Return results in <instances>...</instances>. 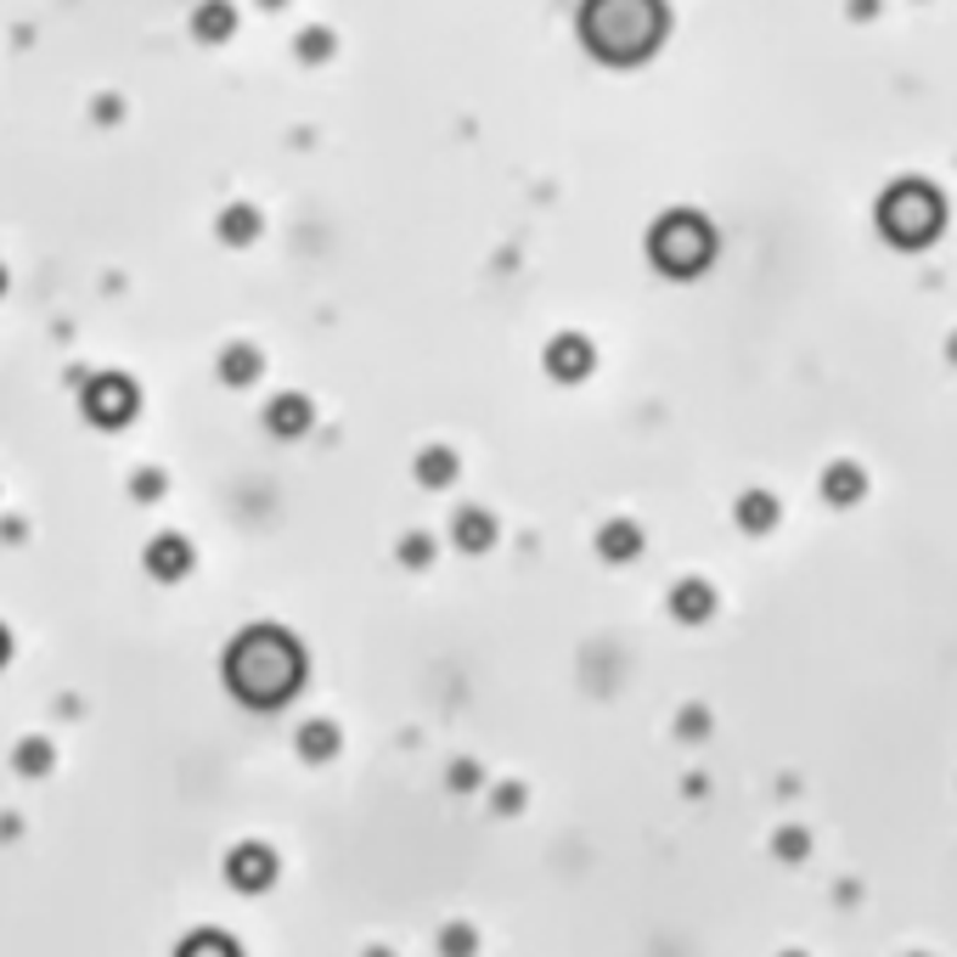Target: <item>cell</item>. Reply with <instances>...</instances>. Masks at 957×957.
<instances>
[{
	"mask_svg": "<svg viewBox=\"0 0 957 957\" xmlns=\"http://www.w3.org/2000/svg\"><path fill=\"white\" fill-rule=\"evenodd\" d=\"M220 231L231 237V243H243V237H254V231H260V220H254V209H231V215L220 220Z\"/></svg>",
	"mask_w": 957,
	"mask_h": 957,
	"instance_id": "e0dca14e",
	"label": "cell"
},
{
	"mask_svg": "<svg viewBox=\"0 0 957 957\" xmlns=\"http://www.w3.org/2000/svg\"><path fill=\"white\" fill-rule=\"evenodd\" d=\"M603 558H637V547H642V536H637V524H608V530H603Z\"/></svg>",
	"mask_w": 957,
	"mask_h": 957,
	"instance_id": "8fae6325",
	"label": "cell"
},
{
	"mask_svg": "<svg viewBox=\"0 0 957 957\" xmlns=\"http://www.w3.org/2000/svg\"><path fill=\"white\" fill-rule=\"evenodd\" d=\"M220 372H226V383H249V377H260V355L249 344H231L226 361H220Z\"/></svg>",
	"mask_w": 957,
	"mask_h": 957,
	"instance_id": "7c38bea8",
	"label": "cell"
},
{
	"mask_svg": "<svg viewBox=\"0 0 957 957\" xmlns=\"http://www.w3.org/2000/svg\"><path fill=\"white\" fill-rule=\"evenodd\" d=\"M823 491H828L834 502H856L861 491H868V479H861V468H850V462H839V468H828V479H823Z\"/></svg>",
	"mask_w": 957,
	"mask_h": 957,
	"instance_id": "30bf717a",
	"label": "cell"
},
{
	"mask_svg": "<svg viewBox=\"0 0 957 957\" xmlns=\"http://www.w3.org/2000/svg\"><path fill=\"white\" fill-rule=\"evenodd\" d=\"M299 648L287 642L282 631H249L243 642L231 648V664H226V676L231 688L243 693L249 704H282L287 693L299 688Z\"/></svg>",
	"mask_w": 957,
	"mask_h": 957,
	"instance_id": "6da1fadb",
	"label": "cell"
},
{
	"mask_svg": "<svg viewBox=\"0 0 957 957\" xmlns=\"http://www.w3.org/2000/svg\"><path fill=\"white\" fill-rule=\"evenodd\" d=\"M547 372L563 377V383H574L581 372H592V344L574 339V332H569V339H558V344H547Z\"/></svg>",
	"mask_w": 957,
	"mask_h": 957,
	"instance_id": "8992f818",
	"label": "cell"
},
{
	"mask_svg": "<svg viewBox=\"0 0 957 957\" xmlns=\"http://www.w3.org/2000/svg\"><path fill=\"white\" fill-rule=\"evenodd\" d=\"M676 614H682V619H704V614H710V586H698V581L676 586Z\"/></svg>",
	"mask_w": 957,
	"mask_h": 957,
	"instance_id": "9a60e30c",
	"label": "cell"
},
{
	"mask_svg": "<svg viewBox=\"0 0 957 957\" xmlns=\"http://www.w3.org/2000/svg\"><path fill=\"white\" fill-rule=\"evenodd\" d=\"M648 249H653V265H659V271H670V276H693V271L710 265L715 237H710V226H704L698 215L682 209V215H664V220L653 226Z\"/></svg>",
	"mask_w": 957,
	"mask_h": 957,
	"instance_id": "7a4b0ae2",
	"label": "cell"
},
{
	"mask_svg": "<svg viewBox=\"0 0 957 957\" xmlns=\"http://www.w3.org/2000/svg\"><path fill=\"white\" fill-rule=\"evenodd\" d=\"M271 428H276V435H282V440H294V435H305V428H310V406H305L299 395H282V400L271 406Z\"/></svg>",
	"mask_w": 957,
	"mask_h": 957,
	"instance_id": "ba28073f",
	"label": "cell"
},
{
	"mask_svg": "<svg viewBox=\"0 0 957 957\" xmlns=\"http://www.w3.org/2000/svg\"><path fill=\"white\" fill-rule=\"evenodd\" d=\"M738 524H744V530H772V524H778V502L772 496H766V491H749L744 502H738Z\"/></svg>",
	"mask_w": 957,
	"mask_h": 957,
	"instance_id": "9c48e42d",
	"label": "cell"
},
{
	"mask_svg": "<svg viewBox=\"0 0 957 957\" xmlns=\"http://www.w3.org/2000/svg\"><path fill=\"white\" fill-rule=\"evenodd\" d=\"M0 659H7V631H0Z\"/></svg>",
	"mask_w": 957,
	"mask_h": 957,
	"instance_id": "d6986e66",
	"label": "cell"
},
{
	"mask_svg": "<svg viewBox=\"0 0 957 957\" xmlns=\"http://www.w3.org/2000/svg\"><path fill=\"white\" fill-rule=\"evenodd\" d=\"M147 569H153V574H164V581H175V574H186V569H191V547H186L180 536H164V541H153V547H147Z\"/></svg>",
	"mask_w": 957,
	"mask_h": 957,
	"instance_id": "52a82bcc",
	"label": "cell"
},
{
	"mask_svg": "<svg viewBox=\"0 0 957 957\" xmlns=\"http://www.w3.org/2000/svg\"><path fill=\"white\" fill-rule=\"evenodd\" d=\"M18 766H23V772H29V766H34V772H40V766H45V744H23Z\"/></svg>",
	"mask_w": 957,
	"mask_h": 957,
	"instance_id": "ac0fdd59",
	"label": "cell"
},
{
	"mask_svg": "<svg viewBox=\"0 0 957 957\" xmlns=\"http://www.w3.org/2000/svg\"><path fill=\"white\" fill-rule=\"evenodd\" d=\"M0 287H7V271H0Z\"/></svg>",
	"mask_w": 957,
	"mask_h": 957,
	"instance_id": "ffe728a7",
	"label": "cell"
},
{
	"mask_svg": "<svg viewBox=\"0 0 957 957\" xmlns=\"http://www.w3.org/2000/svg\"><path fill=\"white\" fill-rule=\"evenodd\" d=\"M276 873V856L265 845H243V850H231V884H243V890H265Z\"/></svg>",
	"mask_w": 957,
	"mask_h": 957,
	"instance_id": "5b68a950",
	"label": "cell"
},
{
	"mask_svg": "<svg viewBox=\"0 0 957 957\" xmlns=\"http://www.w3.org/2000/svg\"><path fill=\"white\" fill-rule=\"evenodd\" d=\"M491 536H496V530H491V518L479 513V507L457 518V541H462V547H473V552H479V547H491Z\"/></svg>",
	"mask_w": 957,
	"mask_h": 957,
	"instance_id": "4fadbf2b",
	"label": "cell"
},
{
	"mask_svg": "<svg viewBox=\"0 0 957 957\" xmlns=\"http://www.w3.org/2000/svg\"><path fill=\"white\" fill-rule=\"evenodd\" d=\"M417 473H422V485H446V479H457V457L451 451H428L417 462Z\"/></svg>",
	"mask_w": 957,
	"mask_h": 957,
	"instance_id": "5bb4252c",
	"label": "cell"
},
{
	"mask_svg": "<svg viewBox=\"0 0 957 957\" xmlns=\"http://www.w3.org/2000/svg\"><path fill=\"white\" fill-rule=\"evenodd\" d=\"M332 744H339V733H332V727H321V722H310V727L299 733V749H305L310 760H321V755H332Z\"/></svg>",
	"mask_w": 957,
	"mask_h": 957,
	"instance_id": "2e32d148",
	"label": "cell"
},
{
	"mask_svg": "<svg viewBox=\"0 0 957 957\" xmlns=\"http://www.w3.org/2000/svg\"><path fill=\"white\" fill-rule=\"evenodd\" d=\"M879 226L890 243H924V237L941 231V198L930 186L906 180V186H890L884 204H879Z\"/></svg>",
	"mask_w": 957,
	"mask_h": 957,
	"instance_id": "3957f363",
	"label": "cell"
},
{
	"mask_svg": "<svg viewBox=\"0 0 957 957\" xmlns=\"http://www.w3.org/2000/svg\"><path fill=\"white\" fill-rule=\"evenodd\" d=\"M85 406L96 422H124L135 411V389H130V377H96L90 389H85Z\"/></svg>",
	"mask_w": 957,
	"mask_h": 957,
	"instance_id": "277c9868",
	"label": "cell"
}]
</instances>
